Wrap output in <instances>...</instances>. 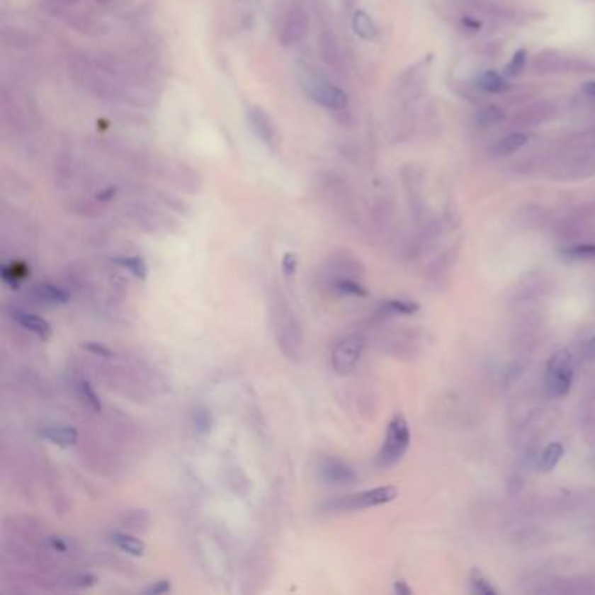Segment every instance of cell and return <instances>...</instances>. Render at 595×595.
<instances>
[{"label": "cell", "instance_id": "8992f818", "mask_svg": "<svg viewBox=\"0 0 595 595\" xmlns=\"http://www.w3.org/2000/svg\"><path fill=\"white\" fill-rule=\"evenodd\" d=\"M304 88L316 103L330 110H342L348 105V95L323 77H307Z\"/></svg>", "mask_w": 595, "mask_h": 595}, {"label": "cell", "instance_id": "9c48e42d", "mask_svg": "<svg viewBox=\"0 0 595 595\" xmlns=\"http://www.w3.org/2000/svg\"><path fill=\"white\" fill-rule=\"evenodd\" d=\"M246 120L250 130L254 131L255 137L261 140L264 145L274 147L278 142L276 124L271 119V115L259 105H250L246 108Z\"/></svg>", "mask_w": 595, "mask_h": 595}, {"label": "cell", "instance_id": "cb8c5ba5", "mask_svg": "<svg viewBox=\"0 0 595 595\" xmlns=\"http://www.w3.org/2000/svg\"><path fill=\"white\" fill-rule=\"evenodd\" d=\"M572 261H595V244H576L564 251Z\"/></svg>", "mask_w": 595, "mask_h": 595}, {"label": "cell", "instance_id": "4dcf8cb0", "mask_svg": "<svg viewBox=\"0 0 595 595\" xmlns=\"http://www.w3.org/2000/svg\"><path fill=\"white\" fill-rule=\"evenodd\" d=\"M82 348L88 349L89 353H93V355H98L100 358H110L112 356V349H108L105 344H100V342H84V344H82Z\"/></svg>", "mask_w": 595, "mask_h": 595}, {"label": "cell", "instance_id": "4316f807", "mask_svg": "<svg viewBox=\"0 0 595 595\" xmlns=\"http://www.w3.org/2000/svg\"><path fill=\"white\" fill-rule=\"evenodd\" d=\"M384 310L391 312H398V314H412L419 310L416 302H409V300H387L384 302Z\"/></svg>", "mask_w": 595, "mask_h": 595}, {"label": "cell", "instance_id": "2e32d148", "mask_svg": "<svg viewBox=\"0 0 595 595\" xmlns=\"http://www.w3.org/2000/svg\"><path fill=\"white\" fill-rule=\"evenodd\" d=\"M33 292H35V295L39 297L40 300H44V302H49V304H67L70 299L69 293H67L65 290L51 283L37 285L35 288H33Z\"/></svg>", "mask_w": 595, "mask_h": 595}, {"label": "cell", "instance_id": "603a6c76", "mask_svg": "<svg viewBox=\"0 0 595 595\" xmlns=\"http://www.w3.org/2000/svg\"><path fill=\"white\" fill-rule=\"evenodd\" d=\"M77 391H79V397H81L82 400L86 402V404L91 407L95 412H100V410H101L100 397H98L96 391L93 390L91 384H89L88 381H81L77 384Z\"/></svg>", "mask_w": 595, "mask_h": 595}, {"label": "cell", "instance_id": "d6986e66", "mask_svg": "<svg viewBox=\"0 0 595 595\" xmlns=\"http://www.w3.org/2000/svg\"><path fill=\"white\" fill-rule=\"evenodd\" d=\"M28 273H30V269H28V266H26V264L13 262V264H9V266L4 267L2 278H4V281H6V283L18 286V283H20L21 280H25V278L28 276Z\"/></svg>", "mask_w": 595, "mask_h": 595}, {"label": "cell", "instance_id": "3957f363", "mask_svg": "<svg viewBox=\"0 0 595 595\" xmlns=\"http://www.w3.org/2000/svg\"><path fill=\"white\" fill-rule=\"evenodd\" d=\"M274 325H276L278 346H281V349H283V353L290 360H297L300 348H302L300 327L297 323L295 314L283 302L280 304L278 311L274 312Z\"/></svg>", "mask_w": 595, "mask_h": 595}, {"label": "cell", "instance_id": "83f0119b", "mask_svg": "<svg viewBox=\"0 0 595 595\" xmlns=\"http://www.w3.org/2000/svg\"><path fill=\"white\" fill-rule=\"evenodd\" d=\"M526 56H527L526 49H518V51L514 55V58H511V62L506 65V69H504V74L510 75V77H517V75L524 70Z\"/></svg>", "mask_w": 595, "mask_h": 595}, {"label": "cell", "instance_id": "5b68a950", "mask_svg": "<svg viewBox=\"0 0 595 595\" xmlns=\"http://www.w3.org/2000/svg\"><path fill=\"white\" fill-rule=\"evenodd\" d=\"M310 14L300 6L290 7L281 18V23L278 26V40L286 47L297 46L302 42L310 33Z\"/></svg>", "mask_w": 595, "mask_h": 595}, {"label": "cell", "instance_id": "ba28073f", "mask_svg": "<svg viewBox=\"0 0 595 595\" xmlns=\"http://www.w3.org/2000/svg\"><path fill=\"white\" fill-rule=\"evenodd\" d=\"M314 472L318 473L319 480L327 485H351L356 482L355 470L348 463L339 458H332V455L319 458Z\"/></svg>", "mask_w": 595, "mask_h": 595}, {"label": "cell", "instance_id": "4fadbf2b", "mask_svg": "<svg viewBox=\"0 0 595 595\" xmlns=\"http://www.w3.org/2000/svg\"><path fill=\"white\" fill-rule=\"evenodd\" d=\"M477 84L478 88L484 89L485 93H492V95H499V93H504L510 89V82L494 70H487L478 75Z\"/></svg>", "mask_w": 595, "mask_h": 595}, {"label": "cell", "instance_id": "6da1fadb", "mask_svg": "<svg viewBox=\"0 0 595 595\" xmlns=\"http://www.w3.org/2000/svg\"><path fill=\"white\" fill-rule=\"evenodd\" d=\"M410 446V429L409 423L402 414H395L393 419L387 424L386 438H384L382 449L379 453V465L387 468V466H393L404 458L407 449Z\"/></svg>", "mask_w": 595, "mask_h": 595}, {"label": "cell", "instance_id": "d6a6232c", "mask_svg": "<svg viewBox=\"0 0 595 595\" xmlns=\"http://www.w3.org/2000/svg\"><path fill=\"white\" fill-rule=\"evenodd\" d=\"M96 583V578L95 576H89V574H79L75 576L74 579H72L70 585L72 586H77V589H88V586H93Z\"/></svg>", "mask_w": 595, "mask_h": 595}, {"label": "cell", "instance_id": "1f68e13d", "mask_svg": "<svg viewBox=\"0 0 595 595\" xmlns=\"http://www.w3.org/2000/svg\"><path fill=\"white\" fill-rule=\"evenodd\" d=\"M194 426L199 433H208L210 426H212V421H210L208 412H198L194 416Z\"/></svg>", "mask_w": 595, "mask_h": 595}, {"label": "cell", "instance_id": "e575fe53", "mask_svg": "<svg viewBox=\"0 0 595 595\" xmlns=\"http://www.w3.org/2000/svg\"><path fill=\"white\" fill-rule=\"evenodd\" d=\"M114 194H115V189H112V187H107V189L98 192L96 199H98V201H108V199L114 198Z\"/></svg>", "mask_w": 595, "mask_h": 595}, {"label": "cell", "instance_id": "f546056e", "mask_svg": "<svg viewBox=\"0 0 595 595\" xmlns=\"http://www.w3.org/2000/svg\"><path fill=\"white\" fill-rule=\"evenodd\" d=\"M171 590V583H169V579H157V582H154L152 585L147 586L145 590H143V594L147 595H163Z\"/></svg>", "mask_w": 595, "mask_h": 595}, {"label": "cell", "instance_id": "d590c367", "mask_svg": "<svg viewBox=\"0 0 595 595\" xmlns=\"http://www.w3.org/2000/svg\"><path fill=\"white\" fill-rule=\"evenodd\" d=\"M585 355H586V358H590V360H595V335L592 339H590L589 342H586Z\"/></svg>", "mask_w": 595, "mask_h": 595}, {"label": "cell", "instance_id": "836d02e7", "mask_svg": "<svg viewBox=\"0 0 595 595\" xmlns=\"http://www.w3.org/2000/svg\"><path fill=\"white\" fill-rule=\"evenodd\" d=\"M47 543H49V547H51L52 550H56V552H60V553H65V552H69V550H70V545L67 543L65 538L52 536V538H49Z\"/></svg>", "mask_w": 595, "mask_h": 595}, {"label": "cell", "instance_id": "f1b7e54d", "mask_svg": "<svg viewBox=\"0 0 595 595\" xmlns=\"http://www.w3.org/2000/svg\"><path fill=\"white\" fill-rule=\"evenodd\" d=\"M297 267H299V257L292 251L283 255V261H281V269H283V274L286 278H292L293 274L297 273Z\"/></svg>", "mask_w": 595, "mask_h": 595}, {"label": "cell", "instance_id": "44dd1931", "mask_svg": "<svg viewBox=\"0 0 595 595\" xmlns=\"http://www.w3.org/2000/svg\"><path fill=\"white\" fill-rule=\"evenodd\" d=\"M564 454V447L560 446L559 442H553L547 446V449L543 450V454H541V468L545 470V472H550V470H553L557 466V463L560 461V458H562Z\"/></svg>", "mask_w": 595, "mask_h": 595}, {"label": "cell", "instance_id": "7a4b0ae2", "mask_svg": "<svg viewBox=\"0 0 595 595\" xmlns=\"http://www.w3.org/2000/svg\"><path fill=\"white\" fill-rule=\"evenodd\" d=\"M397 496V487L386 485V487L368 489V491L356 492V494L351 496H342V498L327 503L323 508H325L327 511H334V514H341V511H356L365 510V508L379 506V504H386L390 503V501H393Z\"/></svg>", "mask_w": 595, "mask_h": 595}, {"label": "cell", "instance_id": "484cf974", "mask_svg": "<svg viewBox=\"0 0 595 595\" xmlns=\"http://www.w3.org/2000/svg\"><path fill=\"white\" fill-rule=\"evenodd\" d=\"M472 592L475 594H480V595H494L498 594V590L494 589V586L491 585V583L485 579V576L482 574V572H478L477 570L472 572Z\"/></svg>", "mask_w": 595, "mask_h": 595}, {"label": "cell", "instance_id": "52a82bcc", "mask_svg": "<svg viewBox=\"0 0 595 595\" xmlns=\"http://www.w3.org/2000/svg\"><path fill=\"white\" fill-rule=\"evenodd\" d=\"M365 348V339L361 335L353 334L342 339L332 351V368L337 374L344 375L355 370Z\"/></svg>", "mask_w": 595, "mask_h": 595}, {"label": "cell", "instance_id": "7c38bea8", "mask_svg": "<svg viewBox=\"0 0 595 595\" xmlns=\"http://www.w3.org/2000/svg\"><path fill=\"white\" fill-rule=\"evenodd\" d=\"M40 435L49 442L56 443L60 447H70L77 442L79 433L77 429L72 426H49L40 431Z\"/></svg>", "mask_w": 595, "mask_h": 595}, {"label": "cell", "instance_id": "7402d4cb", "mask_svg": "<svg viewBox=\"0 0 595 595\" xmlns=\"http://www.w3.org/2000/svg\"><path fill=\"white\" fill-rule=\"evenodd\" d=\"M534 67L541 72V74H548V72H557L562 69V58L557 56V52L547 51L541 56H536Z\"/></svg>", "mask_w": 595, "mask_h": 595}, {"label": "cell", "instance_id": "e0dca14e", "mask_svg": "<svg viewBox=\"0 0 595 595\" xmlns=\"http://www.w3.org/2000/svg\"><path fill=\"white\" fill-rule=\"evenodd\" d=\"M527 143V137L522 133H511L508 137L501 138V140L494 145V154L498 156H510V154H515L517 150H521Z\"/></svg>", "mask_w": 595, "mask_h": 595}, {"label": "cell", "instance_id": "ffe728a7", "mask_svg": "<svg viewBox=\"0 0 595 595\" xmlns=\"http://www.w3.org/2000/svg\"><path fill=\"white\" fill-rule=\"evenodd\" d=\"M504 119V110L498 105H489V107L482 108L477 115V123L482 128H491L494 124H499Z\"/></svg>", "mask_w": 595, "mask_h": 595}, {"label": "cell", "instance_id": "f35d334b", "mask_svg": "<svg viewBox=\"0 0 595 595\" xmlns=\"http://www.w3.org/2000/svg\"><path fill=\"white\" fill-rule=\"evenodd\" d=\"M52 2H62V4H74L75 0H52Z\"/></svg>", "mask_w": 595, "mask_h": 595}, {"label": "cell", "instance_id": "8fae6325", "mask_svg": "<svg viewBox=\"0 0 595 595\" xmlns=\"http://www.w3.org/2000/svg\"><path fill=\"white\" fill-rule=\"evenodd\" d=\"M351 26H353V32H355L360 39H363V40L378 39V35H379L378 25L374 23V20H372L365 11L358 9L353 13Z\"/></svg>", "mask_w": 595, "mask_h": 595}, {"label": "cell", "instance_id": "30bf717a", "mask_svg": "<svg viewBox=\"0 0 595 595\" xmlns=\"http://www.w3.org/2000/svg\"><path fill=\"white\" fill-rule=\"evenodd\" d=\"M13 318L16 319V322L20 323L25 330L35 334L37 337H40V339L51 337V334H52L51 325H49L46 319L40 318V316L32 314V312H25V311H14Z\"/></svg>", "mask_w": 595, "mask_h": 595}, {"label": "cell", "instance_id": "d4e9b609", "mask_svg": "<svg viewBox=\"0 0 595 595\" xmlns=\"http://www.w3.org/2000/svg\"><path fill=\"white\" fill-rule=\"evenodd\" d=\"M335 288L339 292L346 293V295H355V297H367L368 290L365 288L363 285L356 283L355 280H348V278H342V280L335 281Z\"/></svg>", "mask_w": 595, "mask_h": 595}, {"label": "cell", "instance_id": "8d00e7d4", "mask_svg": "<svg viewBox=\"0 0 595 595\" xmlns=\"http://www.w3.org/2000/svg\"><path fill=\"white\" fill-rule=\"evenodd\" d=\"M395 592H397V594H404V595H409L410 592H412V590H410V589H409V586H407V585H405V582H402V579H400V582H397V583H395Z\"/></svg>", "mask_w": 595, "mask_h": 595}, {"label": "cell", "instance_id": "74e56055", "mask_svg": "<svg viewBox=\"0 0 595 595\" xmlns=\"http://www.w3.org/2000/svg\"><path fill=\"white\" fill-rule=\"evenodd\" d=\"M583 89H585L586 95L595 96V81H594V82H586V84L583 86Z\"/></svg>", "mask_w": 595, "mask_h": 595}, {"label": "cell", "instance_id": "5bb4252c", "mask_svg": "<svg viewBox=\"0 0 595 595\" xmlns=\"http://www.w3.org/2000/svg\"><path fill=\"white\" fill-rule=\"evenodd\" d=\"M112 543L115 545V547L123 550V552L130 553V555H135V557H140L145 553V543H143L142 540H138V538L131 536V534H126V533H114L112 534Z\"/></svg>", "mask_w": 595, "mask_h": 595}, {"label": "cell", "instance_id": "9a60e30c", "mask_svg": "<svg viewBox=\"0 0 595 595\" xmlns=\"http://www.w3.org/2000/svg\"><path fill=\"white\" fill-rule=\"evenodd\" d=\"M319 56H322V60L325 63H329V65H335L339 60V42H337V37L334 35L332 32H323L322 35H319Z\"/></svg>", "mask_w": 595, "mask_h": 595}, {"label": "cell", "instance_id": "277c9868", "mask_svg": "<svg viewBox=\"0 0 595 595\" xmlns=\"http://www.w3.org/2000/svg\"><path fill=\"white\" fill-rule=\"evenodd\" d=\"M547 390L552 397H564L570 393L572 382V356L562 349L550 358L547 365Z\"/></svg>", "mask_w": 595, "mask_h": 595}, {"label": "cell", "instance_id": "ac0fdd59", "mask_svg": "<svg viewBox=\"0 0 595 595\" xmlns=\"http://www.w3.org/2000/svg\"><path fill=\"white\" fill-rule=\"evenodd\" d=\"M115 262L123 266L126 271H130L138 280H145L147 274H149V266H147V262L142 257H118Z\"/></svg>", "mask_w": 595, "mask_h": 595}]
</instances>
